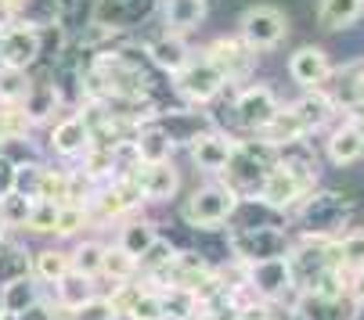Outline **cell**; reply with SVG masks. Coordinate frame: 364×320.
Here are the masks:
<instances>
[{"instance_id":"cell-1","label":"cell","mask_w":364,"mask_h":320,"mask_svg":"<svg viewBox=\"0 0 364 320\" xmlns=\"http://www.w3.org/2000/svg\"><path fill=\"white\" fill-rule=\"evenodd\" d=\"M238 209V191L231 184H210V187H198L184 209H181V216L188 227H202V231H210V227H220L231 212Z\"/></svg>"},{"instance_id":"cell-2","label":"cell","mask_w":364,"mask_h":320,"mask_svg":"<svg viewBox=\"0 0 364 320\" xmlns=\"http://www.w3.org/2000/svg\"><path fill=\"white\" fill-rule=\"evenodd\" d=\"M289 33V15L274 4H256L242 15V40L252 50H274Z\"/></svg>"},{"instance_id":"cell-3","label":"cell","mask_w":364,"mask_h":320,"mask_svg":"<svg viewBox=\"0 0 364 320\" xmlns=\"http://www.w3.org/2000/svg\"><path fill=\"white\" fill-rule=\"evenodd\" d=\"M205 62H210L228 83L235 79H245L256 65V50L245 43V40H235V36H220L205 47Z\"/></svg>"},{"instance_id":"cell-4","label":"cell","mask_w":364,"mask_h":320,"mask_svg":"<svg viewBox=\"0 0 364 320\" xmlns=\"http://www.w3.org/2000/svg\"><path fill=\"white\" fill-rule=\"evenodd\" d=\"M303 166H292V162H278L264 173V187H259V198L274 209H292L303 191H306V177L299 173Z\"/></svg>"},{"instance_id":"cell-5","label":"cell","mask_w":364,"mask_h":320,"mask_svg":"<svg viewBox=\"0 0 364 320\" xmlns=\"http://www.w3.org/2000/svg\"><path fill=\"white\" fill-rule=\"evenodd\" d=\"M40 58V29L29 22H11L0 29V65L26 69Z\"/></svg>"},{"instance_id":"cell-6","label":"cell","mask_w":364,"mask_h":320,"mask_svg":"<svg viewBox=\"0 0 364 320\" xmlns=\"http://www.w3.org/2000/svg\"><path fill=\"white\" fill-rule=\"evenodd\" d=\"M177 76V94L181 97H188L191 104H205V101H213L220 90H224V76L210 65V62H188L184 69H177L173 72Z\"/></svg>"},{"instance_id":"cell-7","label":"cell","mask_w":364,"mask_h":320,"mask_svg":"<svg viewBox=\"0 0 364 320\" xmlns=\"http://www.w3.org/2000/svg\"><path fill=\"white\" fill-rule=\"evenodd\" d=\"M278 109H282V104H278L274 90L264 87V83H256V87H249V90L238 94V119H242L249 130H264V126L274 119Z\"/></svg>"},{"instance_id":"cell-8","label":"cell","mask_w":364,"mask_h":320,"mask_svg":"<svg viewBox=\"0 0 364 320\" xmlns=\"http://www.w3.org/2000/svg\"><path fill=\"white\" fill-rule=\"evenodd\" d=\"M289 76L306 87V90H318L328 76H332V62L321 47H299L296 55L289 58Z\"/></svg>"},{"instance_id":"cell-9","label":"cell","mask_w":364,"mask_h":320,"mask_svg":"<svg viewBox=\"0 0 364 320\" xmlns=\"http://www.w3.org/2000/svg\"><path fill=\"white\" fill-rule=\"evenodd\" d=\"M134 184H137V191H141V198H148V202H166V198H173V191H177V170L170 166V158H163V162H144L137 173H134Z\"/></svg>"},{"instance_id":"cell-10","label":"cell","mask_w":364,"mask_h":320,"mask_svg":"<svg viewBox=\"0 0 364 320\" xmlns=\"http://www.w3.org/2000/svg\"><path fill=\"white\" fill-rule=\"evenodd\" d=\"M235 155H238V144L231 137H220V133H202L191 144V158L198 162V170H205V173L228 170Z\"/></svg>"},{"instance_id":"cell-11","label":"cell","mask_w":364,"mask_h":320,"mask_svg":"<svg viewBox=\"0 0 364 320\" xmlns=\"http://www.w3.org/2000/svg\"><path fill=\"white\" fill-rule=\"evenodd\" d=\"M289 277H292L289 259H282V255H264V259L252 263V270H249V288L271 299V295H278V292L289 285Z\"/></svg>"},{"instance_id":"cell-12","label":"cell","mask_w":364,"mask_h":320,"mask_svg":"<svg viewBox=\"0 0 364 320\" xmlns=\"http://www.w3.org/2000/svg\"><path fill=\"white\" fill-rule=\"evenodd\" d=\"M205 18V0H163V22L170 33H195Z\"/></svg>"},{"instance_id":"cell-13","label":"cell","mask_w":364,"mask_h":320,"mask_svg":"<svg viewBox=\"0 0 364 320\" xmlns=\"http://www.w3.org/2000/svg\"><path fill=\"white\" fill-rule=\"evenodd\" d=\"M90 126H87V119L83 116H69V119H62L58 126H55V133H50V144H55V151L58 155H80V151H87L90 148Z\"/></svg>"},{"instance_id":"cell-14","label":"cell","mask_w":364,"mask_h":320,"mask_svg":"<svg viewBox=\"0 0 364 320\" xmlns=\"http://www.w3.org/2000/svg\"><path fill=\"white\" fill-rule=\"evenodd\" d=\"M148 55H151L155 65L166 69V72H177V69H184V65L191 62L188 43H184V36H177V33H166V36H159V40H151V43H148Z\"/></svg>"},{"instance_id":"cell-15","label":"cell","mask_w":364,"mask_h":320,"mask_svg":"<svg viewBox=\"0 0 364 320\" xmlns=\"http://www.w3.org/2000/svg\"><path fill=\"white\" fill-rule=\"evenodd\" d=\"M360 15H364V0H321L318 4V22L328 33L350 29Z\"/></svg>"},{"instance_id":"cell-16","label":"cell","mask_w":364,"mask_h":320,"mask_svg":"<svg viewBox=\"0 0 364 320\" xmlns=\"http://www.w3.org/2000/svg\"><path fill=\"white\" fill-rule=\"evenodd\" d=\"M364 155V137H360V130L353 126V123H343L332 137H328V158L336 166H350V162H357V158Z\"/></svg>"},{"instance_id":"cell-17","label":"cell","mask_w":364,"mask_h":320,"mask_svg":"<svg viewBox=\"0 0 364 320\" xmlns=\"http://www.w3.org/2000/svg\"><path fill=\"white\" fill-rule=\"evenodd\" d=\"M292 109H296L299 123H303V126H306V133H310V130H318V126H325V123L332 119L336 104H332V97H328V94L314 90V94H306L303 101H296Z\"/></svg>"},{"instance_id":"cell-18","label":"cell","mask_w":364,"mask_h":320,"mask_svg":"<svg viewBox=\"0 0 364 320\" xmlns=\"http://www.w3.org/2000/svg\"><path fill=\"white\" fill-rule=\"evenodd\" d=\"M33 202L36 198H26V194H18V191L8 187L4 194H0V227H4V231H26Z\"/></svg>"},{"instance_id":"cell-19","label":"cell","mask_w":364,"mask_h":320,"mask_svg":"<svg viewBox=\"0 0 364 320\" xmlns=\"http://www.w3.org/2000/svg\"><path fill=\"white\" fill-rule=\"evenodd\" d=\"M134 151H137L141 162H163V158H170V151H173V137L159 126H148L134 140Z\"/></svg>"},{"instance_id":"cell-20","label":"cell","mask_w":364,"mask_h":320,"mask_svg":"<svg viewBox=\"0 0 364 320\" xmlns=\"http://www.w3.org/2000/svg\"><path fill=\"white\" fill-rule=\"evenodd\" d=\"M0 292H4V313H11V316H18L22 309H29L33 302H40L36 299V285H33L29 274H22V277H15L8 285H0Z\"/></svg>"},{"instance_id":"cell-21","label":"cell","mask_w":364,"mask_h":320,"mask_svg":"<svg viewBox=\"0 0 364 320\" xmlns=\"http://www.w3.org/2000/svg\"><path fill=\"white\" fill-rule=\"evenodd\" d=\"M36 277L40 281H47V285H55V281H62L69 270H73V259H69V252H62V248H43V252H36Z\"/></svg>"},{"instance_id":"cell-22","label":"cell","mask_w":364,"mask_h":320,"mask_svg":"<svg viewBox=\"0 0 364 320\" xmlns=\"http://www.w3.org/2000/svg\"><path fill=\"white\" fill-rule=\"evenodd\" d=\"M36 202H73V173H55V170H43L40 177V191H36Z\"/></svg>"},{"instance_id":"cell-23","label":"cell","mask_w":364,"mask_h":320,"mask_svg":"<svg viewBox=\"0 0 364 320\" xmlns=\"http://www.w3.org/2000/svg\"><path fill=\"white\" fill-rule=\"evenodd\" d=\"M58 285V306L69 313V309H76L80 302H87L90 299V277H83V274H65L62 281H55Z\"/></svg>"},{"instance_id":"cell-24","label":"cell","mask_w":364,"mask_h":320,"mask_svg":"<svg viewBox=\"0 0 364 320\" xmlns=\"http://www.w3.org/2000/svg\"><path fill=\"white\" fill-rule=\"evenodd\" d=\"M134 270H137V255H130L123 245L105 248V259H101V274H109L112 281H127V277H134Z\"/></svg>"},{"instance_id":"cell-25","label":"cell","mask_w":364,"mask_h":320,"mask_svg":"<svg viewBox=\"0 0 364 320\" xmlns=\"http://www.w3.org/2000/svg\"><path fill=\"white\" fill-rule=\"evenodd\" d=\"M69 259H73V274H83V277L94 281V277L101 274V259H105V248H101L97 241H83Z\"/></svg>"},{"instance_id":"cell-26","label":"cell","mask_w":364,"mask_h":320,"mask_svg":"<svg viewBox=\"0 0 364 320\" xmlns=\"http://www.w3.org/2000/svg\"><path fill=\"white\" fill-rule=\"evenodd\" d=\"M83 224H87V209H83L80 202H62L58 212H55V231H50V234L69 238V234H76Z\"/></svg>"},{"instance_id":"cell-27","label":"cell","mask_w":364,"mask_h":320,"mask_svg":"<svg viewBox=\"0 0 364 320\" xmlns=\"http://www.w3.org/2000/svg\"><path fill=\"white\" fill-rule=\"evenodd\" d=\"M40 177H43V166H36V162H22V166H11V191H18V194H26V198H36V191H40Z\"/></svg>"},{"instance_id":"cell-28","label":"cell","mask_w":364,"mask_h":320,"mask_svg":"<svg viewBox=\"0 0 364 320\" xmlns=\"http://www.w3.org/2000/svg\"><path fill=\"white\" fill-rule=\"evenodd\" d=\"M336 259L346 266V270H360L364 266V231H350L339 245H336Z\"/></svg>"},{"instance_id":"cell-29","label":"cell","mask_w":364,"mask_h":320,"mask_svg":"<svg viewBox=\"0 0 364 320\" xmlns=\"http://www.w3.org/2000/svg\"><path fill=\"white\" fill-rule=\"evenodd\" d=\"M29 90L26 69H11V65H0V101H22Z\"/></svg>"},{"instance_id":"cell-30","label":"cell","mask_w":364,"mask_h":320,"mask_svg":"<svg viewBox=\"0 0 364 320\" xmlns=\"http://www.w3.org/2000/svg\"><path fill=\"white\" fill-rule=\"evenodd\" d=\"M155 238H159V234H155V227L151 224H130V227H123V234H119V245L130 252V255H141Z\"/></svg>"},{"instance_id":"cell-31","label":"cell","mask_w":364,"mask_h":320,"mask_svg":"<svg viewBox=\"0 0 364 320\" xmlns=\"http://www.w3.org/2000/svg\"><path fill=\"white\" fill-rule=\"evenodd\" d=\"M130 320H166L163 313V295H155V292H141L127 313Z\"/></svg>"},{"instance_id":"cell-32","label":"cell","mask_w":364,"mask_h":320,"mask_svg":"<svg viewBox=\"0 0 364 320\" xmlns=\"http://www.w3.org/2000/svg\"><path fill=\"white\" fill-rule=\"evenodd\" d=\"M55 212H58L55 202H33V212H29L26 231H33V234H50V231H55Z\"/></svg>"},{"instance_id":"cell-33","label":"cell","mask_w":364,"mask_h":320,"mask_svg":"<svg viewBox=\"0 0 364 320\" xmlns=\"http://www.w3.org/2000/svg\"><path fill=\"white\" fill-rule=\"evenodd\" d=\"M73 313V320H112L116 313H112V306H109V299H87V302H80L76 309H69Z\"/></svg>"},{"instance_id":"cell-34","label":"cell","mask_w":364,"mask_h":320,"mask_svg":"<svg viewBox=\"0 0 364 320\" xmlns=\"http://www.w3.org/2000/svg\"><path fill=\"white\" fill-rule=\"evenodd\" d=\"M173 259V248L166 245V241H159V238H155L144 252H141V266H151V270H155V266H166Z\"/></svg>"},{"instance_id":"cell-35","label":"cell","mask_w":364,"mask_h":320,"mask_svg":"<svg viewBox=\"0 0 364 320\" xmlns=\"http://www.w3.org/2000/svg\"><path fill=\"white\" fill-rule=\"evenodd\" d=\"M141 295V288H127V285H116V295L109 299V306H112V313H130V306H134V299Z\"/></svg>"},{"instance_id":"cell-36","label":"cell","mask_w":364,"mask_h":320,"mask_svg":"<svg viewBox=\"0 0 364 320\" xmlns=\"http://www.w3.org/2000/svg\"><path fill=\"white\" fill-rule=\"evenodd\" d=\"M350 277H353V285H350V295H353L357 302H364V266H360V270H350Z\"/></svg>"},{"instance_id":"cell-37","label":"cell","mask_w":364,"mask_h":320,"mask_svg":"<svg viewBox=\"0 0 364 320\" xmlns=\"http://www.w3.org/2000/svg\"><path fill=\"white\" fill-rule=\"evenodd\" d=\"M350 123H353V126H357V130H360V137H364V109H360V112H357V116H353V119H350Z\"/></svg>"},{"instance_id":"cell-38","label":"cell","mask_w":364,"mask_h":320,"mask_svg":"<svg viewBox=\"0 0 364 320\" xmlns=\"http://www.w3.org/2000/svg\"><path fill=\"white\" fill-rule=\"evenodd\" d=\"M360 94H364V87H360Z\"/></svg>"}]
</instances>
